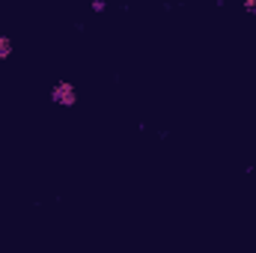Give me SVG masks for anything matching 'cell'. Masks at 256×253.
<instances>
[{"mask_svg":"<svg viewBox=\"0 0 256 253\" xmlns=\"http://www.w3.org/2000/svg\"><path fill=\"white\" fill-rule=\"evenodd\" d=\"M51 102L60 104V108H74V104H78V90H74V84H68V80L54 84V90H51Z\"/></svg>","mask_w":256,"mask_h":253,"instance_id":"6da1fadb","label":"cell"},{"mask_svg":"<svg viewBox=\"0 0 256 253\" xmlns=\"http://www.w3.org/2000/svg\"><path fill=\"white\" fill-rule=\"evenodd\" d=\"M9 57H12V39L0 36V60H9Z\"/></svg>","mask_w":256,"mask_h":253,"instance_id":"7a4b0ae2","label":"cell"},{"mask_svg":"<svg viewBox=\"0 0 256 253\" xmlns=\"http://www.w3.org/2000/svg\"><path fill=\"white\" fill-rule=\"evenodd\" d=\"M104 9H108L104 0H92V12H104Z\"/></svg>","mask_w":256,"mask_h":253,"instance_id":"3957f363","label":"cell"},{"mask_svg":"<svg viewBox=\"0 0 256 253\" xmlns=\"http://www.w3.org/2000/svg\"><path fill=\"white\" fill-rule=\"evenodd\" d=\"M244 6H248V9H250V12L256 15V0H244Z\"/></svg>","mask_w":256,"mask_h":253,"instance_id":"277c9868","label":"cell"}]
</instances>
